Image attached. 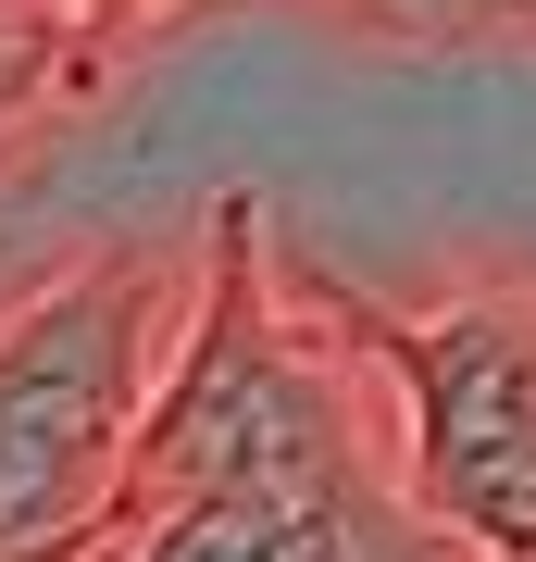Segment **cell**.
Returning <instances> with one entry per match:
<instances>
[{"label":"cell","instance_id":"4","mask_svg":"<svg viewBox=\"0 0 536 562\" xmlns=\"http://www.w3.org/2000/svg\"><path fill=\"white\" fill-rule=\"evenodd\" d=\"M62 113H76V101H62ZM62 113H38L13 150H0V325L100 238V213H62V138H76Z\"/></svg>","mask_w":536,"mask_h":562},{"label":"cell","instance_id":"7","mask_svg":"<svg viewBox=\"0 0 536 562\" xmlns=\"http://www.w3.org/2000/svg\"><path fill=\"white\" fill-rule=\"evenodd\" d=\"M62 13H76L88 38L113 50V38H138V25H162V13H175V0H62ZM350 13H362V0H350Z\"/></svg>","mask_w":536,"mask_h":562},{"label":"cell","instance_id":"1","mask_svg":"<svg viewBox=\"0 0 536 562\" xmlns=\"http://www.w3.org/2000/svg\"><path fill=\"white\" fill-rule=\"evenodd\" d=\"M88 562H475L412 487L362 288L262 188H213V288Z\"/></svg>","mask_w":536,"mask_h":562},{"label":"cell","instance_id":"6","mask_svg":"<svg viewBox=\"0 0 536 562\" xmlns=\"http://www.w3.org/2000/svg\"><path fill=\"white\" fill-rule=\"evenodd\" d=\"M399 50H536V0H362Z\"/></svg>","mask_w":536,"mask_h":562},{"label":"cell","instance_id":"5","mask_svg":"<svg viewBox=\"0 0 536 562\" xmlns=\"http://www.w3.org/2000/svg\"><path fill=\"white\" fill-rule=\"evenodd\" d=\"M100 88V38L62 0H0V150L25 138L38 113H62V101H88Z\"/></svg>","mask_w":536,"mask_h":562},{"label":"cell","instance_id":"2","mask_svg":"<svg viewBox=\"0 0 536 562\" xmlns=\"http://www.w3.org/2000/svg\"><path fill=\"white\" fill-rule=\"evenodd\" d=\"M213 288V201L100 225L0 325V562H88Z\"/></svg>","mask_w":536,"mask_h":562},{"label":"cell","instance_id":"3","mask_svg":"<svg viewBox=\"0 0 536 562\" xmlns=\"http://www.w3.org/2000/svg\"><path fill=\"white\" fill-rule=\"evenodd\" d=\"M375 313L387 387H399V450H412L424 513L475 562H536V276L461 288L437 313Z\"/></svg>","mask_w":536,"mask_h":562}]
</instances>
